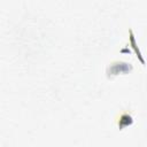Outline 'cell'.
I'll list each match as a JSON object with an SVG mask.
<instances>
[{
	"instance_id": "cell-1",
	"label": "cell",
	"mask_w": 147,
	"mask_h": 147,
	"mask_svg": "<svg viewBox=\"0 0 147 147\" xmlns=\"http://www.w3.org/2000/svg\"><path fill=\"white\" fill-rule=\"evenodd\" d=\"M132 70V65L124 61H114L107 68V76H116L118 74H127Z\"/></svg>"
},
{
	"instance_id": "cell-2",
	"label": "cell",
	"mask_w": 147,
	"mask_h": 147,
	"mask_svg": "<svg viewBox=\"0 0 147 147\" xmlns=\"http://www.w3.org/2000/svg\"><path fill=\"white\" fill-rule=\"evenodd\" d=\"M132 123H133V117H132V115L130 113H126V111L122 113L119 115L118 121H117V125H118L119 130H123L124 127L130 126Z\"/></svg>"
},
{
	"instance_id": "cell-3",
	"label": "cell",
	"mask_w": 147,
	"mask_h": 147,
	"mask_svg": "<svg viewBox=\"0 0 147 147\" xmlns=\"http://www.w3.org/2000/svg\"><path fill=\"white\" fill-rule=\"evenodd\" d=\"M129 33H130V45H131V48L136 52V55H137V57L139 59V61L145 65V60H144V57H142V55H141V52H140V49H139V47H138V45H137V42H136V38H134V34H133L132 29L129 30Z\"/></svg>"
}]
</instances>
